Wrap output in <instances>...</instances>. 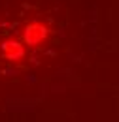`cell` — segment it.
I'll return each instance as SVG.
<instances>
[{"label": "cell", "instance_id": "6da1fadb", "mask_svg": "<svg viewBox=\"0 0 119 122\" xmlns=\"http://www.w3.org/2000/svg\"><path fill=\"white\" fill-rule=\"evenodd\" d=\"M66 30L57 0H0V64L23 70L53 53Z\"/></svg>", "mask_w": 119, "mask_h": 122}]
</instances>
